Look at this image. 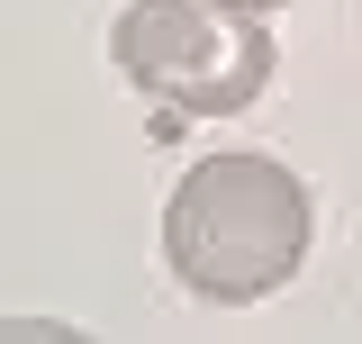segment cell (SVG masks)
I'll use <instances>...</instances> for the list:
<instances>
[{
  "mask_svg": "<svg viewBox=\"0 0 362 344\" xmlns=\"http://www.w3.org/2000/svg\"><path fill=\"white\" fill-rule=\"evenodd\" d=\"M163 263L181 272V290L218 308H254L290 290V272L308 263V181L272 154L190 164L163 200Z\"/></svg>",
  "mask_w": 362,
  "mask_h": 344,
  "instance_id": "cell-1",
  "label": "cell"
},
{
  "mask_svg": "<svg viewBox=\"0 0 362 344\" xmlns=\"http://www.w3.org/2000/svg\"><path fill=\"white\" fill-rule=\"evenodd\" d=\"M109 55L154 100L163 127L235 118L272 82V28L245 18V9H218V0H127L109 18Z\"/></svg>",
  "mask_w": 362,
  "mask_h": 344,
  "instance_id": "cell-2",
  "label": "cell"
},
{
  "mask_svg": "<svg viewBox=\"0 0 362 344\" xmlns=\"http://www.w3.org/2000/svg\"><path fill=\"white\" fill-rule=\"evenodd\" d=\"M0 344H100V336L64 326V317H0Z\"/></svg>",
  "mask_w": 362,
  "mask_h": 344,
  "instance_id": "cell-3",
  "label": "cell"
},
{
  "mask_svg": "<svg viewBox=\"0 0 362 344\" xmlns=\"http://www.w3.org/2000/svg\"><path fill=\"white\" fill-rule=\"evenodd\" d=\"M218 9H245V18H272V9H290V0H218Z\"/></svg>",
  "mask_w": 362,
  "mask_h": 344,
  "instance_id": "cell-4",
  "label": "cell"
}]
</instances>
